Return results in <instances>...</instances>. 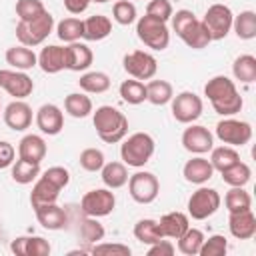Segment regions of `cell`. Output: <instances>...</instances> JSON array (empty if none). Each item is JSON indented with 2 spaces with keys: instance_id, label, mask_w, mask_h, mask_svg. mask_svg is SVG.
Returning a JSON list of instances; mask_svg holds the SVG:
<instances>
[{
  "instance_id": "obj_1",
  "label": "cell",
  "mask_w": 256,
  "mask_h": 256,
  "mask_svg": "<svg viewBox=\"0 0 256 256\" xmlns=\"http://www.w3.org/2000/svg\"><path fill=\"white\" fill-rule=\"evenodd\" d=\"M204 96L210 100L214 112L220 116H234L244 106V100L236 90L234 80L224 74H218L204 84Z\"/></svg>"
},
{
  "instance_id": "obj_2",
  "label": "cell",
  "mask_w": 256,
  "mask_h": 256,
  "mask_svg": "<svg viewBox=\"0 0 256 256\" xmlns=\"http://www.w3.org/2000/svg\"><path fill=\"white\" fill-rule=\"evenodd\" d=\"M92 124L96 128V134L106 144L122 142L128 132V118L114 106H98L92 110Z\"/></svg>"
},
{
  "instance_id": "obj_3",
  "label": "cell",
  "mask_w": 256,
  "mask_h": 256,
  "mask_svg": "<svg viewBox=\"0 0 256 256\" xmlns=\"http://www.w3.org/2000/svg\"><path fill=\"white\" fill-rule=\"evenodd\" d=\"M154 138L148 132H134L132 136H128L122 146H120V158L126 166L132 168H142L150 162L152 154H154Z\"/></svg>"
},
{
  "instance_id": "obj_4",
  "label": "cell",
  "mask_w": 256,
  "mask_h": 256,
  "mask_svg": "<svg viewBox=\"0 0 256 256\" xmlns=\"http://www.w3.org/2000/svg\"><path fill=\"white\" fill-rule=\"evenodd\" d=\"M52 30H54V16L46 10L44 14H40L34 20H28V22L18 20L16 38H18L20 44H24L28 48H34V46H40L52 34Z\"/></svg>"
},
{
  "instance_id": "obj_5",
  "label": "cell",
  "mask_w": 256,
  "mask_h": 256,
  "mask_svg": "<svg viewBox=\"0 0 256 256\" xmlns=\"http://www.w3.org/2000/svg\"><path fill=\"white\" fill-rule=\"evenodd\" d=\"M136 36L144 46H148L152 50H160V52L166 50L170 44V30H168L166 22L152 18L148 14L140 16L136 20Z\"/></svg>"
},
{
  "instance_id": "obj_6",
  "label": "cell",
  "mask_w": 256,
  "mask_h": 256,
  "mask_svg": "<svg viewBox=\"0 0 256 256\" xmlns=\"http://www.w3.org/2000/svg\"><path fill=\"white\" fill-rule=\"evenodd\" d=\"M220 204H222V198L218 190L200 184V188L192 192V196L188 198V216L192 220H206L218 212Z\"/></svg>"
},
{
  "instance_id": "obj_7",
  "label": "cell",
  "mask_w": 256,
  "mask_h": 256,
  "mask_svg": "<svg viewBox=\"0 0 256 256\" xmlns=\"http://www.w3.org/2000/svg\"><path fill=\"white\" fill-rule=\"evenodd\" d=\"M232 20H234V14L230 10V6L226 4H212L208 6L204 18H202V24L210 36V40H222L230 34L232 30Z\"/></svg>"
},
{
  "instance_id": "obj_8",
  "label": "cell",
  "mask_w": 256,
  "mask_h": 256,
  "mask_svg": "<svg viewBox=\"0 0 256 256\" xmlns=\"http://www.w3.org/2000/svg\"><path fill=\"white\" fill-rule=\"evenodd\" d=\"M116 206V196L110 188H94L88 190L82 200H80V210L84 216H92V218H102L112 214Z\"/></svg>"
},
{
  "instance_id": "obj_9",
  "label": "cell",
  "mask_w": 256,
  "mask_h": 256,
  "mask_svg": "<svg viewBox=\"0 0 256 256\" xmlns=\"http://www.w3.org/2000/svg\"><path fill=\"white\" fill-rule=\"evenodd\" d=\"M126 184H128V192H130L132 200L138 202V204H150L158 198L160 182L152 172L138 170L136 174H132L128 178Z\"/></svg>"
},
{
  "instance_id": "obj_10",
  "label": "cell",
  "mask_w": 256,
  "mask_h": 256,
  "mask_svg": "<svg viewBox=\"0 0 256 256\" xmlns=\"http://www.w3.org/2000/svg\"><path fill=\"white\" fill-rule=\"evenodd\" d=\"M172 116L180 124H192L202 116V98L190 90H184L176 96H172Z\"/></svg>"
},
{
  "instance_id": "obj_11",
  "label": "cell",
  "mask_w": 256,
  "mask_h": 256,
  "mask_svg": "<svg viewBox=\"0 0 256 256\" xmlns=\"http://www.w3.org/2000/svg\"><path fill=\"white\" fill-rule=\"evenodd\" d=\"M216 138L228 146H244L252 138V126L246 120H236L230 116H224L216 124Z\"/></svg>"
},
{
  "instance_id": "obj_12",
  "label": "cell",
  "mask_w": 256,
  "mask_h": 256,
  "mask_svg": "<svg viewBox=\"0 0 256 256\" xmlns=\"http://www.w3.org/2000/svg\"><path fill=\"white\" fill-rule=\"evenodd\" d=\"M122 64H124L126 74L136 78V80H152L156 76V70H158L156 58L150 52H144V50L128 52L122 58Z\"/></svg>"
},
{
  "instance_id": "obj_13",
  "label": "cell",
  "mask_w": 256,
  "mask_h": 256,
  "mask_svg": "<svg viewBox=\"0 0 256 256\" xmlns=\"http://www.w3.org/2000/svg\"><path fill=\"white\" fill-rule=\"evenodd\" d=\"M0 88L4 92H8L10 96H14L16 100H24L32 94L34 90V80L22 72V70H0Z\"/></svg>"
},
{
  "instance_id": "obj_14",
  "label": "cell",
  "mask_w": 256,
  "mask_h": 256,
  "mask_svg": "<svg viewBox=\"0 0 256 256\" xmlns=\"http://www.w3.org/2000/svg\"><path fill=\"white\" fill-rule=\"evenodd\" d=\"M182 146L192 154H206L214 148V136L206 126L192 122L182 132Z\"/></svg>"
},
{
  "instance_id": "obj_15",
  "label": "cell",
  "mask_w": 256,
  "mask_h": 256,
  "mask_svg": "<svg viewBox=\"0 0 256 256\" xmlns=\"http://www.w3.org/2000/svg\"><path fill=\"white\" fill-rule=\"evenodd\" d=\"M4 124L14 132H24L32 124V108L24 100H12L2 112Z\"/></svg>"
},
{
  "instance_id": "obj_16",
  "label": "cell",
  "mask_w": 256,
  "mask_h": 256,
  "mask_svg": "<svg viewBox=\"0 0 256 256\" xmlns=\"http://www.w3.org/2000/svg\"><path fill=\"white\" fill-rule=\"evenodd\" d=\"M36 126L42 134L56 136L64 128V112L56 104H42L36 110Z\"/></svg>"
},
{
  "instance_id": "obj_17",
  "label": "cell",
  "mask_w": 256,
  "mask_h": 256,
  "mask_svg": "<svg viewBox=\"0 0 256 256\" xmlns=\"http://www.w3.org/2000/svg\"><path fill=\"white\" fill-rule=\"evenodd\" d=\"M38 66L46 74H58L66 70V48L56 44L44 46L38 54Z\"/></svg>"
},
{
  "instance_id": "obj_18",
  "label": "cell",
  "mask_w": 256,
  "mask_h": 256,
  "mask_svg": "<svg viewBox=\"0 0 256 256\" xmlns=\"http://www.w3.org/2000/svg\"><path fill=\"white\" fill-rule=\"evenodd\" d=\"M182 174H184V180H186V182L200 186V184H206V182L214 176V168H212V164H210L208 158H204L202 154H198V156L190 158V160L184 164Z\"/></svg>"
},
{
  "instance_id": "obj_19",
  "label": "cell",
  "mask_w": 256,
  "mask_h": 256,
  "mask_svg": "<svg viewBox=\"0 0 256 256\" xmlns=\"http://www.w3.org/2000/svg\"><path fill=\"white\" fill-rule=\"evenodd\" d=\"M228 228L230 234L238 240H250L256 234V216L250 210H242V212H232L228 218Z\"/></svg>"
},
{
  "instance_id": "obj_20",
  "label": "cell",
  "mask_w": 256,
  "mask_h": 256,
  "mask_svg": "<svg viewBox=\"0 0 256 256\" xmlns=\"http://www.w3.org/2000/svg\"><path fill=\"white\" fill-rule=\"evenodd\" d=\"M64 48H66V70L84 72L92 66L94 54L84 42H70Z\"/></svg>"
},
{
  "instance_id": "obj_21",
  "label": "cell",
  "mask_w": 256,
  "mask_h": 256,
  "mask_svg": "<svg viewBox=\"0 0 256 256\" xmlns=\"http://www.w3.org/2000/svg\"><path fill=\"white\" fill-rule=\"evenodd\" d=\"M46 142L42 136L38 134H26L20 142H18V158L32 162V164H40L46 158Z\"/></svg>"
},
{
  "instance_id": "obj_22",
  "label": "cell",
  "mask_w": 256,
  "mask_h": 256,
  "mask_svg": "<svg viewBox=\"0 0 256 256\" xmlns=\"http://www.w3.org/2000/svg\"><path fill=\"white\" fill-rule=\"evenodd\" d=\"M10 250L20 256H48L52 246L42 236H20L12 240Z\"/></svg>"
},
{
  "instance_id": "obj_23",
  "label": "cell",
  "mask_w": 256,
  "mask_h": 256,
  "mask_svg": "<svg viewBox=\"0 0 256 256\" xmlns=\"http://www.w3.org/2000/svg\"><path fill=\"white\" fill-rule=\"evenodd\" d=\"M158 226L164 238L178 240L190 228V216L184 212H168L158 220Z\"/></svg>"
},
{
  "instance_id": "obj_24",
  "label": "cell",
  "mask_w": 256,
  "mask_h": 256,
  "mask_svg": "<svg viewBox=\"0 0 256 256\" xmlns=\"http://www.w3.org/2000/svg\"><path fill=\"white\" fill-rule=\"evenodd\" d=\"M4 58H6V64H10L14 70H22V72L38 66V56L34 54L32 48H28L24 44L10 46L4 54Z\"/></svg>"
},
{
  "instance_id": "obj_25",
  "label": "cell",
  "mask_w": 256,
  "mask_h": 256,
  "mask_svg": "<svg viewBox=\"0 0 256 256\" xmlns=\"http://www.w3.org/2000/svg\"><path fill=\"white\" fill-rule=\"evenodd\" d=\"M36 212V220L42 224V228L46 230H62L66 224H68V216L66 212L56 204H46V206H40L34 210Z\"/></svg>"
},
{
  "instance_id": "obj_26",
  "label": "cell",
  "mask_w": 256,
  "mask_h": 256,
  "mask_svg": "<svg viewBox=\"0 0 256 256\" xmlns=\"http://www.w3.org/2000/svg\"><path fill=\"white\" fill-rule=\"evenodd\" d=\"M110 34H112V22H110L108 16L94 14V16H90V18L84 20V34H82L84 40L100 42V40L108 38Z\"/></svg>"
},
{
  "instance_id": "obj_27",
  "label": "cell",
  "mask_w": 256,
  "mask_h": 256,
  "mask_svg": "<svg viewBox=\"0 0 256 256\" xmlns=\"http://www.w3.org/2000/svg\"><path fill=\"white\" fill-rule=\"evenodd\" d=\"M60 196V188H56L52 182H48L46 178L38 176L36 184L32 186V192H30V204L32 208H40V206H46V204H52L56 202Z\"/></svg>"
},
{
  "instance_id": "obj_28",
  "label": "cell",
  "mask_w": 256,
  "mask_h": 256,
  "mask_svg": "<svg viewBox=\"0 0 256 256\" xmlns=\"http://www.w3.org/2000/svg\"><path fill=\"white\" fill-rule=\"evenodd\" d=\"M100 178L104 182L106 188L110 190H116V188H122L126 186L128 182V170H126V164L124 162H104V166L100 168Z\"/></svg>"
},
{
  "instance_id": "obj_29",
  "label": "cell",
  "mask_w": 256,
  "mask_h": 256,
  "mask_svg": "<svg viewBox=\"0 0 256 256\" xmlns=\"http://www.w3.org/2000/svg\"><path fill=\"white\" fill-rule=\"evenodd\" d=\"M188 48H192V50H202V48H206L212 40H210V36H208V32H206V28H204V24H202V20H194L180 36H178Z\"/></svg>"
},
{
  "instance_id": "obj_30",
  "label": "cell",
  "mask_w": 256,
  "mask_h": 256,
  "mask_svg": "<svg viewBox=\"0 0 256 256\" xmlns=\"http://www.w3.org/2000/svg\"><path fill=\"white\" fill-rule=\"evenodd\" d=\"M78 86L86 94H102L110 88V76L106 72H100V70L84 72L78 80Z\"/></svg>"
},
{
  "instance_id": "obj_31",
  "label": "cell",
  "mask_w": 256,
  "mask_h": 256,
  "mask_svg": "<svg viewBox=\"0 0 256 256\" xmlns=\"http://www.w3.org/2000/svg\"><path fill=\"white\" fill-rule=\"evenodd\" d=\"M64 110L72 118H86L92 114V100L86 96V92H72L64 98Z\"/></svg>"
},
{
  "instance_id": "obj_32",
  "label": "cell",
  "mask_w": 256,
  "mask_h": 256,
  "mask_svg": "<svg viewBox=\"0 0 256 256\" xmlns=\"http://www.w3.org/2000/svg\"><path fill=\"white\" fill-rule=\"evenodd\" d=\"M174 90L168 80H150L146 84V100L154 106H164L172 100Z\"/></svg>"
},
{
  "instance_id": "obj_33",
  "label": "cell",
  "mask_w": 256,
  "mask_h": 256,
  "mask_svg": "<svg viewBox=\"0 0 256 256\" xmlns=\"http://www.w3.org/2000/svg\"><path fill=\"white\" fill-rule=\"evenodd\" d=\"M232 30L240 40L256 38V14L252 10H242L232 20Z\"/></svg>"
},
{
  "instance_id": "obj_34",
  "label": "cell",
  "mask_w": 256,
  "mask_h": 256,
  "mask_svg": "<svg viewBox=\"0 0 256 256\" xmlns=\"http://www.w3.org/2000/svg\"><path fill=\"white\" fill-rule=\"evenodd\" d=\"M232 74L242 84L256 82V58L252 54H242L232 64Z\"/></svg>"
},
{
  "instance_id": "obj_35",
  "label": "cell",
  "mask_w": 256,
  "mask_h": 256,
  "mask_svg": "<svg viewBox=\"0 0 256 256\" xmlns=\"http://www.w3.org/2000/svg\"><path fill=\"white\" fill-rule=\"evenodd\" d=\"M134 238L142 244H154L158 240H162V232H160V226H158V220H152V218H142L134 224Z\"/></svg>"
},
{
  "instance_id": "obj_36",
  "label": "cell",
  "mask_w": 256,
  "mask_h": 256,
  "mask_svg": "<svg viewBox=\"0 0 256 256\" xmlns=\"http://www.w3.org/2000/svg\"><path fill=\"white\" fill-rule=\"evenodd\" d=\"M224 206L226 210L232 212H242V210H250L252 208V198L250 194L244 190V186H230V190L224 196Z\"/></svg>"
},
{
  "instance_id": "obj_37",
  "label": "cell",
  "mask_w": 256,
  "mask_h": 256,
  "mask_svg": "<svg viewBox=\"0 0 256 256\" xmlns=\"http://www.w3.org/2000/svg\"><path fill=\"white\" fill-rule=\"evenodd\" d=\"M56 34H58V38L62 42H68V44L70 42H78L82 38V34H84V20L74 18V16L64 18V20L58 22Z\"/></svg>"
},
{
  "instance_id": "obj_38",
  "label": "cell",
  "mask_w": 256,
  "mask_h": 256,
  "mask_svg": "<svg viewBox=\"0 0 256 256\" xmlns=\"http://www.w3.org/2000/svg\"><path fill=\"white\" fill-rule=\"evenodd\" d=\"M210 152H212V154H210V164H212V168L218 170V172L230 168L232 164H236V162L240 160L238 150H236L234 146H228V144H226V146L212 148Z\"/></svg>"
},
{
  "instance_id": "obj_39",
  "label": "cell",
  "mask_w": 256,
  "mask_h": 256,
  "mask_svg": "<svg viewBox=\"0 0 256 256\" xmlns=\"http://www.w3.org/2000/svg\"><path fill=\"white\" fill-rule=\"evenodd\" d=\"M120 98L126 102V104H142L146 100V84L142 80H136V78H130V80H124L120 84Z\"/></svg>"
},
{
  "instance_id": "obj_40",
  "label": "cell",
  "mask_w": 256,
  "mask_h": 256,
  "mask_svg": "<svg viewBox=\"0 0 256 256\" xmlns=\"http://www.w3.org/2000/svg\"><path fill=\"white\" fill-rule=\"evenodd\" d=\"M220 174H222V180H224L228 186H246V184L250 182V178H252L250 166H248L246 162H242V160H238V162L232 164L230 168L222 170Z\"/></svg>"
},
{
  "instance_id": "obj_41",
  "label": "cell",
  "mask_w": 256,
  "mask_h": 256,
  "mask_svg": "<svg viewBox=\"0 0 256 256\" xmlns=\"http://www.w3.org/2000/svg\"><path fill=\"white\" fill-rule=\"evenodd\" d=\"M78 234H80V238H82L86 244L94 246L96 242L104 240V236H106V230H104V226L98 222V218L86 216L84 220H80V226H78Z\"/></svg>"
},
{
  "instance_id": "obj_42",
  "label": "cell",
  "mask_w": 256,
  "mask_h": 256,
  "mask_svg": "<svg viewBox=\"0 0 256 256\" xmlns=\"http://www.w3.org/2000/svg\"><path fill=\"white\" fill-rule=\"evenodd\" d=\"M40 176V164H32L26 160H14L12 164V180L16 184H30Z\"/></svg>"
},
{
  "instance_id": "obj_43",
  "label": "cell",
  "mask_w": 256,
  "mask_h": 256,
  "mask_svg": "<svg viewBox=\"0 0 256 256\" xmlns=\"http://www.w3.org/2000/svg\"><path fill=\"white\" fill-rule=\"evenodd\" d=\"M202 242H204V232L198 228H188L178 238V252H182L186 256H196L200 252Z\"/></svg>"
},
{
  "instance_id": "obj_44",
  "label": "cell",
  "mask_w": 256,
  "mask_h": 256,
  "mask_svg": "<svg viewBox=\"0 0 256 256\" xmlns=\"http://www.w3.org/2000/svg\"><path fill=\"white\" fill-rule=\"evenodd\" d=\"M136 6L130 0H116L112 6V18L120 24V26H130L132 22H136Z\"/></svg>"
},
{
  "instance_id": "obj_45",
  "label": "cell",
  "mask_w": 256,
  "mask_h": 256,
  "mask_svg": "<svg viewBox=\"0 0 256 256\" xmlns=\"http://www.w3.org/2000/svg\"><path fill=\"white\" fill-rule=\"evenodd\" d=\"M44 12H46V8H44V4L40 0H18L16 2V16L22 22L34 20Z\"/></svg>"
},
{
  "instance_id": "obj_46",
  "label": "cell",
  "mask_w": 256,
  "mask_h": 256,
  "mask_svg": "<svg viewBox=\"0 0 256 256\" xmlns=\"http://www.w3.org/2000/svg\"><path fill=\"white\" fill-rule=\"evenodd\" d=\"M104 162H106L104 152L98 150V148H84L80 152V166L86 172H100V168L104 166Z\"/></svg>"
},
{
  "instance_id": "obj_47",
  "label": "cell",
  "mask_w": 256,
  "mask_h": 256,
  "mask_svg": "<svg viewBox=\"0 0 256 256\" xmlns=\"http://www.w3.org/2000/svg\"><path fill=\"white\" fill-rule=\"evenodd\" d=\"M228 250V240L222 234H214L210 238H204L200 246V256H224Z\"/></svg>"
},
{
  "instance_id": "obj_48",
  "label": "cell",
  "mask_w": 256,
  "mask_h": 256,
  "mask_svg": "<svg viewBox=\"0 0 256 256\" xmlns=\"http://www.w3.org/2000/svg\"><path fill=\"white\" fill-rule=\"evenodd\" d=\"M146 14L152 16V18H158L162 22H168L172 18L174 10H172L170 0H150L148 6H146Z\"/></svg>"
},
{
  "instance_id": "obj_49",
  "label": "cell",
  "mask_w": 256,
  "mask_h": 256,
  "mask_svg": "<svg viewBox=\"0 0 256 256\" xmlns=\"http://www.w3.org/2000/svg\"><path fill=\"white\" fill-rule=\"evenodd\" d=\"M42 178H46L48 182H52L56 188H66L70 182V172L64 166H50L48 170L42 172Z\"/></svg>"
},
{
  "instance_id": "obj_50",
  "label": "cell",
  "mask_w": 256,
  "mask_h": 256,
  "mask_svg": "<svg viewBox=\"0 0 256 256\" xmlns=\"http://www.w3.org/2000/svg\"><path fill=\"white\" fill-rule=\"evenodd\" d=\"M130 246L120 244V242H96L94 246H90V254H116V256H130Z\"/></svg>"
},
{
  "instance_id": "obj_51",
  "label": "cell",
  "mask_w": 256,
  "mask_h": 256,
  "mask_svg": "<svg viewBox=\"0 0 256 256\" xmlns=\"http://www.w3.org/2000/svg\"><path fill=\"white\" fill-rule=\"evenodd\" d=\"M172 28H174V32H176V36H180L194 20H196V14L192 12V10H186V8H182V10H176V14H172Z\"/></svg>"
},
{
  "instance_id": "obj_52",
  "label": "cell",
  "mask_w": 256,
  "mask_h": 256,
  "mask_svg": "<svg viewBox=\"0 0 256 256\" xmlns=\"http://www.w3.org/2000/svg\"><path fill=\"white\" fill-rule=\"evenodd\" d=\"M174 252H176L174 244L170 240H166V238H162V240H158V242L148 246V256H172Z\"/></svg>"
},
{
  "instance_id": "obj_53",
  "label": "cell",
  "mask_w": 256,
  "mask_h": 256,
  "mask_svg": "<svg viewBox=\"0 0 256 256\" xmlns=\"http://www.w3.org/2000/svg\"><path fill=\"white\" fill-rule=\"evenodd\" d=\"M14 160H16L14 146L10 142H6V140H0V170L10 168L14 164Z\"/></svg>"
},
{
  "instance_id": "obj_54",
  "label": "cell",
  "mask_w": 256,
  "mask_h": 256,
  "mask_svg": "<svg viewBox=\"0 0 256 256\" xmlns=\"http://www.w3.org/2000/svg\"><path fill=\"white\" fill-rule=\"evenodd\" d=\"M92 0H64V8L70 12V14H82L88 10Z\"/></svg>"
},
{
  "instance_id": "obj_55",
  "label": "cell",
  "mask_w": 256,
  "mask_h": 256,
  "mask_svg": "<svg viewBox=\"0 0 256 256\" xmlns=\"http://www.w3.org/2000/svg\"><path fill=\"white\" fill-rule=\"evenodd\" d=\"M92 2H98V4H104V2H110V0H92Z\"/></svg>"
},
{
  "instance_id": "obj_56",
  "label": "cell",
  "mask_w": 256,
  "mask_h": 256,
  "mask_svg": "<svg viewBox=\"0 0 256 256\" xmlns=\"http://www.w3.org/2000/svg\"><path fill=\"white\" fill-rule=\"evenodd\" d=\"M0 112H2V100H0Z\"/></svg>"
}]
</instances>
